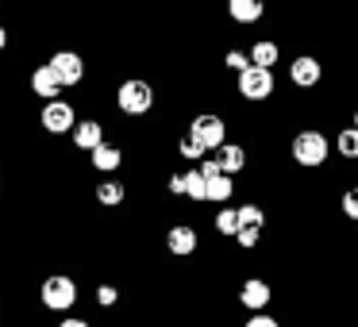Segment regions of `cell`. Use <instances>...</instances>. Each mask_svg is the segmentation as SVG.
Segmentation results:
<instances>
[{
	"label": "cell",
	"instance_id": "cell-30",
	"mask_svg": "<svg viewBox=\"0 0 358 327\" xmlns=\"http://www.w3.org/2000/svg\"><path fill=\"white\" fill-rule=\"evenodd\" d=\"M58 327H93V324L81 319V316H62V319H58Z\"/></svg>",
	"mask_w": 358,
	"mask_h": 327
},
{
	"label": "cell",
	"instance_id": "cell-28",
	"mask_svg": "<svg viewBox=\"0 0 358 327\" xmlns=\"http://www.w3.org/2000/svg\"><path fill=\"white\" fill-rule=\"evenodd\" d=\"M243 327H281V324H278V316H270V312H250Z\"/></svg>",
	"mask_w": 358,
	"mask_h": 327
},
{
	"label": "cell",
	"instance_id": "cell-12",
	"mask_svg": "<svg viewBox=\"0 0 358 327\" xmlns=\"http://www.w3.org/2000/svg\"><path fill=\"white\" fill-rule=\"evenodd\" d=\"M70 139H73V147H78L81 154H93V150L104 143V124L101 119H78L73 131H70Z\"/></svg>",
	"mask_w": 358,
	"mask_h": 327
},
{
	"label": "cell",
	"instance_id": "cell-34",
	"mask_svg": "<svg viewBox=\"0 0 358 327\" xmlns=\"http://www.w3.org/2000/svg\"><path fill=\"white\" fill-rule=\"evenodd\" d=\"M0 327H4V319H0Z\"/></svg>",
	"mask_w": 358,
	"mask_h": 327
},
{
	"label": "cell",
	"instance_id": "cell-33",
	"mask_svg": "<svg viewBox=\"0 0 358 327\" xmlns=\"http://www.w3.org/2000/svg\"><path fill=\"white\" fill-rule=\"evenodd\" d=\"M0 189H4V173H0Z\"/></svg>",
	"mask_w": 358,
	"mask_h": 327
},
{
	"label": "cell",
	"instance_id": "cell-9",
	"mask_svg": "<svg viewBox=\"0 0 358 327\" xmlns=\"http://www.w3.org/2000/svg\"><path fill=\"white\" fill-rule=\"evenodd\" d=\"M289 81H293L296 89H316L320 81H324V66H320V58L296 54L293 62H289Z\"/></svg>",
	"mask_w": 358,
	"mask_h": 327
},
{
	"label": "cell",
	"instance_id": "cell-21",
	"mask_svg": "<svg viewBox=\"0 0 358 327\" xmlns=\"http://www.w3.org/2000/svg\"><path fill=\"white\" fill-rule=\"evenodd\" d=\"M212 227H216V235H224V239H235V231H239V212L220 204V212L212 216Z\"/></svg>",
	"mask_w": 358,
	"mask_h": 327
},
{
	"label": "cell",
	"instance_id": "cell-24",
	"mask_svg": "<svg viewBox=\"0 0 358 327\" xmlns=\"http://www.w3.org/2000/svg\"><path fill=\"white\" fill-rule=\"evenodd\" d=\"M339 212H343L347 219H355V224H358V181L343 189V196H339Z\"/></svg>",
	"mask_w": 358,
	"mask_h": 327
},
{
	"label": "cell",
	"instance_id": "cell-29",
	"mask_svg": "<svg viewBox=\"0 0 358 327\" xmlns=\"http://www.w3.org/2000/svg\"><path fill=\"white\" fill-rule=\"evenodd\" d=\"M166 189H170L173 196H185V173H170V181H166Z\"/></svg>",
	"mask_w": 358,
	"mask_h": 327
},
{
	"label": "cell",
	"instance_id": "cell-4",
	"mask_svg": "<svg viewBox=\"0 0 358 327\" xmlns=\"http://www.w3.org/2000/svg\"><path fill=\"white\" fill-rule=\"evenodd\" d=\"M273 89H278V78H273V70H266V66H250V70L239 73V96L250 104L270 101Z\"/></svg>",
	"mask_w": 358,
	"mask_h": 327
},
{
	"label": "cell",
	"instance_id": "cell-7",
	"mask_svg": "<svg viewBox=\"0 0 358 327\" xmlns=\"http://www.w3.org/2000/svg\"><path fill=\"white\" fill-rule=\"evenodd\" d=\"M50 66H55V73L62 78L66 89L85 81V58H81L78 50H55V54H50Z\"/></svg>",
	"mask_w": 358,
	"mask_h": 327
},
{
	"label": "cell",
	"instance_id": "cell-19",
	"mask_svg": "<svg viewBox=\"0 0 358 327\" xmlns=\"http://www.w3.org/2000/svg\"><path fill=\"white\" fill-rule=\"evenodd\" d=\"M250 62L255 66H266V70H273V66L281 62V47L273 39H258L255 47H250Z\"/></svg>",
	"mask_w": 358,
	"mask_h": 327
},
{
	"label": "cell",
	"instance_id": "cell-15",
	"mask_svg": "<svg viewBox=\"0 0 358 327\" xmlns=\"http://www.w3.org/2000/svg\"><path fill=\"white\" fill-rule=\"evenodd\" d=\"M89 162H93L96 173H120V166H124V150L112 147V143H101V147L89 154Z\"/></svg>",
	"mask_w": 358,
	"mask_h": 327
},
{
	"label": "cell",
	"instance_id": "cell-1",
	"mask_svg": "<svg viewBox=\"0 0 358 327\" xmlns=\"http://www.w3.org/2000/svg\"><path fill=\"white\" fill-rule=\"evenodd\" d=\"M289 154H293V162L301 166V170H320V166L327 162V154H331V143H327L324 131H316V127H304V131L293 135V143H289Z\"/></svg>",
	"mask_w": 358,
	"mask_h": 327
},
{
	"label": "cell",
	"instance_id": "cell-32",
	"mask_svg": "<svg viewBox=\"0 0 358 327\" xmlns=\"http://www.w3.org/2000/svg\"><path fill=\"white\" fill-rule=\"evenodd\" d=\"M350 124H355V127H358V108H355V116H350Z\"/></svg>",
	"mask_w": 358,
	"mask_h": 327
},
{
	"label": "cell",
	"instance_id": "cell-11",
	"mask_svg": "<svg viewBox=\"0 0 358 327\" xmlns=\"http://www.w3.org/2000/svg\"><path fill=\"white\" fill-rule=\"evenodd\" d=\"M196 247H201V235H196L193 224H173L170 231H166V250H170L173 258L196 254Z\"/></svg>",
	"mask_w": 358,
	"mask_h": 327
},
{
	"label": "cell",
	"instance_id": "cell-27",
	"mask_svg": "<svg viewBox=\"0 0 358 327\" xmlns=\"http://www.w3.org/2000/svg\"><path fill=\"white\" fill-rule=\"evenodd\" d=\"M262 231L266 227H239V231H235V242H239L243 250H255L258 242H262Z\"/></svg>",
	"mask_w": 358,
	"mask_h": 327
},
{
	"label": "cell",
	"instance_id": "cell-22",
	"mask_svg": "<svg viewBox=\"0 0 358 327\" xmlns=\"http://www.w3.org/2000/svg\"><path fill=\"white\" fill-rule=\"evenodd\" d=\"M239 227H266V208L262 204H255V201H247V204H239Z\"/></svg>",
	"mask_w": 358,
	"mask_h": 327
},
{
	"label": "cell",
	"instance_id": "cell-10",
	"mask_svg": "<svg viewBox=\"0 0 358 327\" xmlns=\"http://www.w3.org/2000/svg\"><path fill=\"white\" fill-rule=\"evenodd\" d=\"M27 85H31V93L39 96V101H58V93H62V78L55 73V66L50 62H43V66H35L31 70V78H27Z\"/></svg>",
	"mask_w": 358,
	"mask_h": 327
},
{
	"label": "cell",
	"instance_id": "cell-23",
	"mask_svg": "<svg viewBox=\"0 0 358 327\" xmlns=\"http://www.w3.org/2000/svg\"><path fill=\"white\" fill-rule=\"evenodd\" d=\"M178 154H181V158H185V162H189V166H196V162H201V158H204V154H208V150H204V147H201V143H196V139H193V135H189V131H185V135H181V139H178Z\"/></svg>",
	"mask_w": 358,
	"mask_h": 327
},
{
	"label": "cell",
	"instance_id": "cell-31",
	"mask_svg": "<svg viewBox=\"0 0 358 327\" xmlns=\"http://www.w3.org/2000/svg\"><path fill=\"white\" fill-rule=\"evenodd\" d=\"M4 47H8V31L0 27V54H4Z\"/></svg>",
	"mask_w": 358,
	"mask_h": 327
},
{
	"label": "cell",
	"instance_id": "cell-16",
	"mask_svg": "<svg viewBox=\"0 0 358 327\" xmlns=\"http://www.w3.org/2000/svg\"><path fill=\"white\" fill-rule=\"evenodd\" d=\"M266 12V0H227V16L235 24H258Z\"/></svg>",
	"mask_w": 358,
	"mask_h": 327
},
{
	"label": "cell",
	"instance_id": "cell-26",
	"mask_svg": "<svg viewBox=\"0 0 358 327\" xmlns=\"http://www.w3.org/2000/svg\"><path fill=\"white\" fill-rule=\"evenodd\" d=\"M224 66H227L231 73H243V70H250L255 62H250V50H227V54H224Z\"/></svg>",
	"mask_w": 358,
	"mask_h": 327
},
{
	"label": "cell",
	"instance_id": "cell-6",
	"mask_svg": "<svg viewBox=\"0 0 358 327\" xmlns=\"http://www.w3.org/2000/svg\"><path fill=\"white\" fill-rule=\"evenodd\" d=\"M39 124L47 135H70L73 124H78V112H73L70 101H43V112H39Z\"/></svg>",
	"mask_w": 358,
	"mask_h": 327
},
{
	"label": "cell",
	"instance_id": "cell-17",
	"mask_svg": "<svg viewBox=\"0 0 358 327\" xmlns=\"http://www.w3.org/2000/svg\"><path fill=\"white\" fill-rule=\"evenodd\" d=\"M185 196L193 204H208V177L201 173V166H189L185 170Z\"/></svg>",
	"mask_w": 358,
	"mask_h": 327
},
{
	"label": "cell",
	"instance_id": "cell-20",
	"mask_svg": "<svg viewBox=\"0 0 358 327\" xmlns=\"http://www.w3.org/2000/svg\"><path fill=\"white\" fill-rule=\"evenodd\" d=\"M231 196H235V177L216 173V177L208 181V204H227Z\"/></svg>",
	"mask_w": 358,
	"mask_h": 327
},
{
	"label": "cell",
	"instance_id": "cell-13",
	"mask_svg": "<svg viewBox=\"0 0 358 327\" xmlns=\"http://www.w3.org/2000/svg\"><path fill=\"white\" fill-rule=\"evenodd\" d=\"M93 196H96L101 208H120V204L127 201V185L116 177V173H104V177L93 185Z\"/></svg>",
	"mask_w": 358,
	"mask_h": 327
},
{
	"label": "cell",
	"instance_id": "cell-2",
	"mask_svg": "<svg viewBox=\"0 0 358 327\" xmlns=\"http://www.w3.org/2000/svg\"><path fill=\"white\" fill-rule=\"evenodd\" d=\"M39 304L47 312H55V316H70V308L78 304V281L70 273H50V277H43Z\"/></svg>",
	"mask_w": 358,
	"mask_h": 327
},
{
	"label": "cell",
	"instance_id": "cell-5",
	"mask_svg": "<svg viewBox=\"0 0 358 327\" xmlns=\"http://www.w3.org/2000/svg\"><path fill=\"white\" fill-rule=\"evenodd\" d=\"M189 135H193L208 154H216V150L227 143V124H224V116H216V112H201V116H193V124H189Z\"/></svg>",
	"mask_w": 358,
	"mask_h": 327
},
{
	"label": "cell",
	"instance_id": "cell-14",
	"mask_svg": "<svg viewBox=\"0 0 358 327\" xmlns=\"http://www.w3.org/2000/svg\"><path fill=\"white\" fill-rule=\"evenodd\" d=\"M216 162L227 177H239V173L247 170V147H243V143H224V147L216 150Z\"/></svg>",
	"mask_w": 358,
	"mask_h": 327
},
{
	"label": "cell",
	"instance_id": "cell-18",
	"mask_svg": "<svg viewBox=\"0 0 358 327\" xmlns=\"http://www.w3.org/2000/svg\"><path fill=\"white\" fill-rule=\"evenodd\" d=\"M335 154L347 158V162H358V127H339L335 131Z\"/></svg>",
	"mask_w": 358,
	"mask_h": 327
},
{
	"label": "cell",
	"instance_id": "cell-25",
	"mask_svg": "<svg viewBox=\"0 0 358 327\" xmlns=\"http://www.w3.org/2000/svg\"><path fill=\"white\" fill-rule=\"evenodd\" d=\"M96 308H104V312H112L120 304V289L116 285H108V281H104V285H96Z\"/></svg>",
	"mask_w": 358,
	"mask_h": 327
},
{
	"label": "cell",
	"instance_id": "cell-8",
	"mask_svg": "<svg viewBox=\"0 0 358 327\" xmlns=\"http://www.w3.org/2000/svg\"><path fill=\"white\" fill-rule=\"evenodd\" d=\"M270 300H273V285L266 277H247L239 285V304L247 312H266V308H270Z\"/></svg>",
	"mask_w": 358,
	"mask_h": 327
},
{
	"label": "cell",
	"instance_id": "cell-3",
	"mask_svg": "<svg viewBox=\"0 0 358 327\" xmlns=\"http://www.w3.org/2000/svg\"><path fill=\"white\" fill-rule=\"evenodd\" d=\"M116 108L131 119H143L150 108H155V85L143 78H127L124 85L116 89Z\"/></svg>",
	"mask_w": 358,
	"mask_h": 327
}]
</instances>
